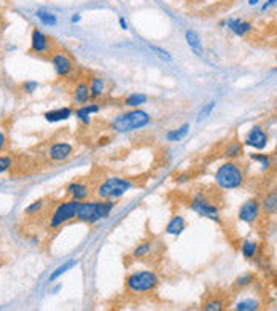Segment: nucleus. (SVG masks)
<instances>
[{"label": "nucleus", "instance_id": "obj_20", "mask_svg": "<svg viewBox=\"0 0 277 311\" xmlns=\"http://www.w3.org/2000/svg\"><path fill=\"white\" fill-rule=\"evenodd\" d=\"M73 115V110L70 107H62V109H56V110H50L45 113V120L50 123H58V121H64L69 120Z\"/></svg>", "mask_w": 277, "mask_h": 311}, {"label": "nucleus", "instance_id": "obj_16", "mask_svg": "<svg viewBox=\"0 0 277 311\" xmlns=\"http://www.w3.org/2000/svg\"><path fill=\"white\" fill-rule=\"evenodd\" d=\"M228 29L231 30L233 34H236L238 37H244V35H247L249 32H252V29L253 26L249 23V21H244V19H228V23H226Z\"/></svg>", "mask_w": 277, "mask_h": 311}, {"label": "nucleus", "instance_id": "obj_22", "mask_svg": "<svg viewBox=\"0 0 277 311\" xmlns=\"http://www.w3.org/2000/svg\"><path fill=\"white\" fill-rule=\"evenodd\" d=\"M148 102V96L144 93H131L129 96H126L123 104L127 109H141L144 104Z\"/></svg>", "mask_w": 277, "mask_h": 311}, {"label": "nucleus", "instance_id": "obj_35", "mask_svg": "<svg viewBox=\"0 0 277 311\" xmlns=\"http://www.w3.org/2000/svg\"><path fill=\"white\" fill-rule=\"evenodd\" d=\"M250 158L253 160V161H258L260 164H261V168L263 169H269V166H271V161H269V158L266 157V155H250Z\"/></svg>", "mask_w": 277, "mask_h": 311}, {"label": "nucleus", "instance_id": "obj_12", "mask_svg": "<svg viewBox=\"0 0 277 311\" xmlns=\"http://www.w3.org/2000/svg\"><path fill=\"white\" fill-rule=\"evenodd\" d=\"M66 193L69 198L72 200H78V201H84L89 200L91 196V187L83 182V181H73L66 187Z\"/></svg>", "mask_w": 277, "mask_h": 311}, {"label": "nucleus", "instance_id": "obj_11", "mask_svg": "<svg viewBox=\"0 0 277 311\" xmlns=\"http://www.w3.org/2000/svg\"><path fill=\"white\" fill-rule=\"evenodd\" d=\"M72 155H73V147L69 142H55L48 149V158L56 163L69 160Z\"/></svg>", "mask_w": 277, "mask_h": 311}, {"label": "nucleus", "instance_id": "obj_29", "mask_svg": "<svg viewBox=\"0 0 277 311\" xmlns=\"http://www.w3.org/2000/svg\"><path fill=\"white\" fill-rule=\"evenodd\" d=\"M260 308V302L255 298H247V300H241V302L236 303L234 309H239V311H253V309H258Z\"/></svg>", "mask_w": 277, "mask_h": 311}, {"label": "nucleus", "instance_id": "obj_23", "mask_svg": "<svg viewBox=\"0 0 277 311\" xmlns=\"http://www.w3.org/2000/svg\"><path fill=\"white\" fill-rule=\"evenodd\" d=\"M185 40H187L188 47L191 48V51H193L196 56L202 55V41H201V37L198 32H195V30H187Z\"/></svg>", "mask_w": 277, "mask_h": 311}, {"label": "nucleus", "instance_id": "obj_6", "mask_svg": "<svg viewBox=\"0 0 277 311\" xmlns=\"http://www.w3.org/2000/svg\"><path fill=\"white\" fill-rule=\"evenodd\" d=\"M78 200H72L69 198L67 201H62L56 206V209L53 211L51 217H50V222H48V228L51 230H58L62 225H66L72 220L77 219V214H78V207H80Z\"/></svg>", "mask_w": 277, "mask_h": 311}, {"label": "nucleus", "instance_id": "obj_1", "mask_svg": "<svg viewBox=\"0 0 277 311\" xmlns=\"http://www.w3.org/2000/svg\"><path fill=\"white\" fill-rule=\"evenodd\" d=\"M152 123V115L142 109H129L118 113L110 121V129L116 134H127L141 131Z\"/></svg>", "mask_w": 277, "mask_h": 311}, {"label": "nucleus", "instance_id": "obj_19", "mask_svg": "<svg viewBox=\"0 0 277 311\" xmlns=\"http://www.w3.org/2000/svg\"><path fill=\"white\" fill-rule=\"evenodd\" d=\"M187 228V222L182 215H174L172 219L169 220V224L166 225V233L170 236H180Z\"/></svg>", "mask_w": 277, "mask_h": 311}, {"label": "nucleus", "instance_id": "obj_7", "mask_svg": "<svg viewBox=\"0 0 277 311\" xmlns=\"http://www.w3.org/2000/svg\"><path fill=\"white\" fill-rule=\"evenodd\" d=\"M190 207L191 211H195L196 214L207 217L210 220H217L220 222V211L217 204L212 203L204 193H196L193 198L190 200Z\"/></svg>", "mask_w": 277, "mask_h": 311}, {"label": "nucleus", "instance_id": "obj_14", "mask_svg": "<svg viewBox=\"0 0 277 311\" xmlns=\"http://www.w3.org/2000/svg\"><path fill=\"white\" fill-rule=\"evenodd\" d=\"M72 99H73V102H75L78 107L84 106V104H88L91 101L89 83L84 81V80L75 83V88H73V93H72Z\"/></svg>", "mask_w": 277, "mask_h": 311}, {"label": "nucleus", "instance_id": "obj_42", "mask_svg": "<svg viewBox=\"0 0 277 311\" xmlns=\"http://www.w3.org/2000/svg\"><path fill=\"white\" fill-rule=\"evenodd\" d=\"M260 0H249V5H257Z\"/></svg>", "mask_w": 277, "mask_h": 311}, {"label": "nucleus", "instance_id": "obj_33", "mask_svg": "<svg viewBox=\"0 0 277 311\" xmlns=\"http://www.w3.org/2000/svg\"><path fill=\"white\" fill-rule=\"evenodd\" d=\"M253 279H255V276H253V275L246 273V275L239 276V278L236 279V281H234V286H236V287H241V289H244V287L250 286V284L253 283Z\"/></svg>", "mask_w": 277, "mask_h": 311}, {"label": "nucleus", "instance_id": "obj_13", "mask_svg": "<svg viewBox=\"0 0 277 311\" xmlns=\"http://www.w3.org/2000/svg\"><path fill=\"white\" fill-rule=\"evenodd\" d=\"M246 145L257 150H263L268 145V134H266L260 126H253L246 136Z\"/></svg>", "mask_w": 277, "mask_h": 311}, {"label": "nucleus", "instance_id": "obj_34", "mask_svg": "<svg viewBox=\"0 0 277 311\" xmlns=\"http://www.w3.org/2000/svg\"><path fill=\"white\" fill-rule=\"evenodd\" d=\"M13 166V158L8 155H0V174L7 172Z\"/></svg>", "mask_w": 277, "mask_h": 311}, {"label": "nucleus", "instance_id": "obj_17", "mask_svg": "<svg viewBox=\"0 0 277 311\" xmlns=\"http://www.w3.org/2000/svg\"><path fill=\"white\" fill-rule=\"evenodd\" d=\"M260 207L264 214L275 215L277 214V190H271L269 193H266L260 203Z\"/></svg>", "mask_w": 277, "mask_h": 311}, {"label": "nucleus", "instance_id": "obj_40", "mask_svg": "<svg viewBox=\"0 0 277 311\" xmlns=\"http://www.w3.org/2000/svg\"><path fill=\"white\" fill-rule=\"evenodd\" d=\"M118 23H120V27L123 29V30H127V29H129V24H127V21L121 16L120 19H118Z\"/></svg>", "mask_w": 277, "mask_h": 311}, {"label": "nucleus", "instance_id": "obj_41", "mask_svg": "<svg viewBox=\"0 0 277 311\" xmlns=\"http://www.w3.org/2000/svg\"><path fill=\"white\" fill-rule=\"evenodd\" d=\"M80 19H81V16H80V15H73V16L70 18V21H72V23H73V24H77V23H80Z\"/></svg>", "mask_w": 277, "mask_h": 311}, {"label": "nucleus", "instance_id": "obj_36", "mask_svg": "<svg viewBox=\"0 0 277 311\" xmlns=\"http://www.w3.org/2000/svg\"><path fill=\"white\" fill-rule=\"evenodd\" d=\"M43 206H45V201H43V200H37V201H34L32 204H29V206L26 207L24 212H26V214H37Z\"/></svg>", "mask_w": 277, "mask_h": 311}, {"label": "nucleus", "instance_id": "obj_21", "mask_svg": "<svg viewBox=\"0 0 277 311\" xmlns=\"http://www.w3.org/2000/svg\"><path fill=\"white\" fill-rule=\"evenodd\" d=\"M153 252V241H142L138 243L131 252V257L135 260H144V258L150 257Z\"/></svg>", "mask_w": 277, "mask_h": 311}, {"label": "nucleus", "instance_id": "obj_30", "mask_svg": "<svg viewBox=\"0 0 277 311\" xmlns=\"http://www.w3.org/2000/svg\"><path fill=\"white\" fill-rule=\"evenodd\" d=\"M223 308H225V302L218 297H212L206 300L204 305H202V309H206V311H220Z\"/></svg>", "mask_w": 277, "mask_h": 311}, {"label": "nucleus", "instance_id": "obj_38", "mask_svg": "<svg viewBox=\"0 0 277 311\" xmlns=\"http://www.w3.org/2000/svg\"><path fill=\"white\" fill-rule=\"evenodd\" d=\"M277 4V0H266V2L263 4V7H261V13H264L266 10H269L271 7H274Z\"/></svg>", "mask_w": 277, "mask_h": 311}, {"label": "nucleus", "instance_id": "obj_9", "mask_svg": "<svg viewBox=\"0 0 277 311\" xmlns=\"http://www.w3.org/2000/svg\"><path fill=\"white\" fill-rule=\"evenodd\" d=\"M51 64L56 72V75L61 78L69 77L73 70V61L64 53V51H55V53L51 55Z\"/></svg>", "mask_w": 277, "mask_h": 311}, {"label": "nucleus", "instance_id": "obj_18", "mask_svg": "<svg viewBox=\"0 0 277 311\" xmlns=\"http://www.w3.org/2000/svg\"><path fill=\"white\" fill-rule=\"evenodd\" d=\"M88 83H89V90H91V99L98 101L104 98L105 91H107V83H105L102 77H91Z\"/></svg>", "mask_w": 277, "mask_h": 311}, {"label": "nucleus", "instance_id": "obj_2", "mask_svg": "<svg viewBox=\"0 0 277 311\" xmlns=\"http://www.w3.org/2000/svg\"><path fill=\"white\" fill-rule=\"evenodd\" d=\"M115 209V201L110 200H84L80 203L77 220L86 225H94L104 219L110 217Z\"/></svg>", "mask_w": 277, "mask_h": 311}, {"label": "nucleus", "instance_id": "obj_27", "mask_svg": "<svg viewBox=\"0 0 277 311\" xmlns=\"http://www.w3.org/2000/svg\"><path fill=\"white\" fill-rule=\"evenodd\" d=\"M242 144L241 142H238V141H233V142H229L228 144V147L225 149V157L228 158V160H234V158H238V157H241L242 155Z\"/></svg>", "mask_w": 277, "mask_h": 311}, {"label": "nucleus", "instance_id": "obj_3", "mask_svg": "<svg viewBox=\"0 0 277 311\" xmlns=\"http://www.w3.org/2000/svg\"><path fill=\"white\" fill-rule=\"evenodd\" d=\"M159 286V276L153 270H135L126 276L124 287L132 295L152 294Z\"/></svg>", "mask_w": 277, "mask_h": 311}, {"label": "nucleus", "instance_id": "obj_10", "mask_svg": "<svg viewBox=\"0 0 277 311\" xmlns=\"http://www.w3.org/2000/svg\"><path fill=\"white\" fill-rule=\"evenodd\" d=\"M260 211H261V207L257 200H247L244 204H241L238 217L244 224H255L260 217Z\"/></svg>", "mask_w": 277, "mask_h": 311}, {"label": "nucleus", "instance_id": "obj_15", "mask_svg": "<svg viewBox=\"0 0 277 311\" xmlns=\"http://www.w3.org/2000/svg\"><path fill=\"white\" fill-rule=\"evenodd\" d=\"M101 112V106L96 102H88L84 104V106H80L78 109H75V112H73V115H75L83 124H88L91 123V115H96V113Z\"/></svg>", "mask_w": 277, "mask_h": 311}, {"label": "nucleus", "instance_id": "obj_28", "mask_svg": "<svg viewBox=\"0 0 277 311\" xmlns=\"http://www.w3.org/2000/svg\"><path fill=\"white\" fill-rule=\"evenodd\" d=\"M35 16H37L43 24H47V26H56V24H58V18H56V15H55V13L47 12V10H37Z\"/></svg>", "mask_w": 277, "mask_h": 311}, {"label": "nucleus", "instance_id": "obj_5", "mask_svg": "<svg viewBox=\"0 0 277 311\" xmlns=\"http://www.w3.org/2000/svg\"><path fill=\"white\" fill-rule=\"evenodd\" d=\"M244 181H246V174L242 166L234 161L223 163L215 172V184L223 190H236L244 185Z\"/></svg>", "mask_w": 277, "mask_h": 311}, {"label": "nucleus", "instance_id": "obj_32", "mask_svg": "<svg viewBox=\"0 0 277 311\" xmlns=\"http://www.w3.org/2000/svg\"><path fill=\"white\" fill-rule=\"evenodd\" d=\"M214 109H215V101H210L209 104H206V106L202 107V109L199 110V113H198V123H201L202 120H206Z\"/></svg>", "mask_w": 277, "mask_h": 311}, {"label": "nucleus", "instance_id": "obj_4", "mask_svg": "<svg viewBox=\"0 0 277 311\" xmlns=\"http://www.w3.org/2000/svg\"><path fill=\"white\" fill-rule=\"evenodd\" d=\"M132 187L134 184L131 179L120 177V175H110V177H107L102 184L98 185L96 196L101 200L118 201L126 193H129L132 190Z\"/></svg>", "mask_w": 277, "mask_h": 311}, {"label": "nucleus", "instance_id": "obj_24", "mask_svg": "<svg viewBox=\"0 0 277 311\" xmlns=\"http://www.w3.org/2000/svg\"><path fill=\"white\" fill-rule=\"evenodd\" d=\"M188 132H190V124L185 123V124H182V126H180V128H175V129L167 131V134H166V141H167V142H180L182 139L187 138V134H188Z\"/></svg>", "mask_w": 277, "mask_h": 311}, {"label": "nucleus", "instance_id": "obj_31", "mask_svg": "<svg viewBox=\"0 0 277 311\" xmlns=\"http://www.w3.org/2000/svg\"><path fill=\"white\" fill-rule=\"evenodd\" d=\"M147 47L150 48L153 53H155L156 56H159L161 59H164V61H167V62L172 61V55H170L167 50H164V48H161V47H156V45H152V43H147Z\"/></svg>", "mask_w": 277, "mask_h": 311}, {"label": "nucleus", "instance_id": "obj_8", "mask_svg": "<svg viewBox=\"0 0 277 311\" xmlns=\"http://www.w3.org/2000/svg\"><path fill=\"white\" fill-rule=\"evenodd\" d=\"M53 47H55V43H53V40L41 32L40 29H34L30 34V51L34 55H53Z\"/></svg>", "mask_w": 277, "mask_h": 311}, {"label": "nucleus", "instance_id": "obj_26", "mask_svg": "<svg viewBox=\"0 0 277 311\" xmlns=\"http://www.w3.org/2000/svg\"><path fill=\"white\" fill-rule=\"evenodd\" d=\"M78 265V260H69V262H66L64 265H61V266H58L55 272L51 273V276H50V281H56L58 278H61L62 275H66L67 272H70L72 268H75Z\"/></svg>", "mask_w": 277, "mask_h": 311}, {"label": "nucleus", "instance_id": "obj_37", "mask_svg": "<svg viewBox=\"0 0 277 311\" xmlns=\"http://www.w3.org/2000/svg\"><path fill=\"white\" fill-rule=\"evenodd\" d=\"M37 88H38V81L30 80V81H24L23 83V91L26 93V95H32V93H34Z\"/></svg>", "mask_w": 277, "mask_h": 311}, {"label": "nucleus", "instance_id": "obj_39", "mask_svg": "<svg viewBox=\"0 0 277 311\" xmlns=\"http://www.w3.org/2000/svg\"><path fill=\"white\" fill-rule=\"evenodd\" d=\"M5 145H7V136H5V132L0 129V152L5 150Z\"/></svg>", "mask_w": 277, "mask_h": 311}, {"label": "nucleus", "instance_id": "obj_25", "mask_svg": "<svg viewBox=\"0 0 277 311\" xmlns=\"http://www.w3.org/2000/svg\"><path fill=\"white\" fill-rule=\"evenodd\" d=\"M241 252H242L244 257L250 260V258H253L255 255H257V252H258V243L253 241V240L242 241V244H241Z\"/></svg>", "mask_w": 277, "mask_h": 311}]
</instances>
